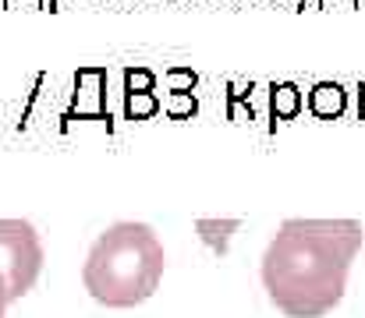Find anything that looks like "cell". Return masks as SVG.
Returning a JSON list of instances; mask_svg holds the SVG:
<instances>
[{"label": "cell", "instance_id": "1", "mask_svg": "<svg viewBox=\"0 0 365 318\" xmlns=\"http://www.w3.org/2000/svg\"><path fill=\"white\" fill-rule=\"evenodd\" d=\"M365 244L359 219H284L262 251V287L287 318L330 315Z\"/></svg>", "mask_w": 365, "mask_h": 318}, {"label": "cell", "instance_id": "2", "mask_svg": "<svg viewBox=\"0 0 365 318\" xmlns=\"http://www.w3.org/2000/svg\"><path fill=\"white\" fill-rule=\"evenodd\" d=\"M163 269L167 251L156 230L149 223L121 219L93 240L82 265V283L103 308H138L160 290Z\"/></svg>", "mask_w": 365, "mask_h": 318}, {"label": "cell", "instance_id": "3", "mask_svg": "<svg viewBox=\"0 0 365 318\" xmlns=\"http://www.w3.org/2000/svg\"><path fill=\"white\" fill-rule=\"evenodd\" d=\"M46 251L29 219H0V280L7 287V301H21L39 272H43Z\"/></svg>", "mask_w": 365, "mask_h": 318}, {"label": "cell", "instance_id": "4", "mask_svg": "<svg viewBox=\"0 0 365 318\" xmlns=\"http://www.w3.org/2000/svg\"><path fill=\"white\" fill-rule=\"evenodd\" d=\"M242 226V219H199L195 223V230H199V237L213 248V251H227V240H231V233Z\"/></svg>", "mask_w": 365, "mask_h": 318}, {"label": "cell", "instance_id": "5", "mask_svg": "<svg viewBox=\"0 0 365 318\" xmlns=\"http://www.w3.org/2000/svg\"><path fill=\"white\" fill-rule=\"evenodd\" d=\"M316 110H319V113L341 110V89H337V85H319V89H316Z\"/></svg>", "mask_w": 365, "mask_h": 318}, {"label": "cell", "instance_id": "6", "mask_svg": "<svg viewBox=\"0 0 365 318\" xmlns=\"http://www.w3.org/2000/svg\"><path fill=\"white\" fill-rule=\"evenodd\" d=\"M294 103H298V100H294V89H291V85H280V89H277V106H280V113H291Z\"/></svg>", "mask_w": 365, "mask_h": 318}, {"label": "cell", "instance_id": "7", "mask_svg": "<svg viewBox=\"0 0 365 318\" xmlns=\"http://www.w3.org/2000/svg\"><path fill=\"white\" fill-rule=\"evenodd\" d=\"M131 110H135V113H149V110H153V100H149V96H142V92H138V96H135V100H131Z\"/></svg>", "mask_w": 365, "mask_h": 318}, {"label": "cell", "instance_id": "8", "mask_svg": "<svg viewBox=\"0 0 365 318\" xmlns=\"http://www.w3.org/2000/svg\"><path fill=\"white\" fill-rule=\"evenodd\" d=\"M131 89H149V75H131Z\"/></svg>", "mask_w": 365, "mask_h": 318}, {"label": "cell", "instance_id": "9", "mask_svg": "<svg viewBox=\"0 0 365 318\" xmlns=\"http://www.w3.org/2000/svg\"><path fill=\"white\" fill-rule=\"evenodd\" d=\"M7 304H11V301H7V287H4V280H0V318L7 315Z\"/></svg>", "mask_w": 365, "mask_h": 318}, {"label": "cell", "instance_id": "10", "mask_svg": "<svg viewBox=\"0 0 365 318\" xmlns=\"http://www.w3.org/2000/svg\"><path fill=\"white\" fill-rule=\"evenodd\" d=\"M362 92H365V89H362Z\"/></svg>", "mask_w": 365, "mask_h": 318}]
</instances>
